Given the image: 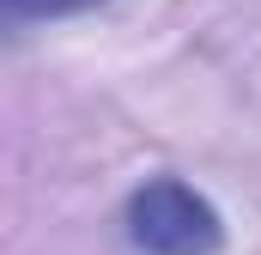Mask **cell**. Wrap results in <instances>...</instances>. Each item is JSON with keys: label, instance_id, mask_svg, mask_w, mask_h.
Masks as SVG:
<instances>
[{"label": "cell", "instance_id": "cell-1", "mask_svg": "<svg viewBox=\"0 0 261 255\" xmlns=\"http://www.w3.org/2000/svg\"><path fill=\"white\" fill-rule=\"evenodd\" d=\"M128 243L146 255H219L225 219L182 176H152L128 194Z\"/></svg>", "mask_w": 261, "mask_h": 255}, {"label": "cell", "instance_id": "cell-2", "mask_svg": "<svg viewBox=\"0 0 261 255\" xmlns=\"http://www.w3.org/2000/svg\"><path fill=\"white\" fill-rule=\"evenodd\" d=\"M6 18L18 24H37V18H67V12H85V6H103V0H0Z\"/></svg>", "mask_w": 261, "mask_h": 255}]
</instances>
